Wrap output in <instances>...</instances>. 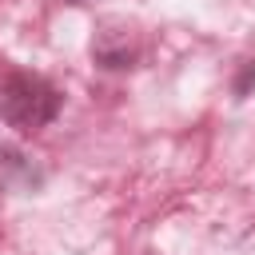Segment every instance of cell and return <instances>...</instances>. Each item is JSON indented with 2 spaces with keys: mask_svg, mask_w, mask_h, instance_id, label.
Masks as SVG:
<instances>
[{
  "mask_svg": "<svg viewBox=\"0 0 255 255\" xmlns=\"http://www.w3.org/2000/svg\"><path fill=\"white\" fill-rule=\"evenodd\" d=\"M56 112H60V92L44 76L16 72L0 84V116L16 131H40L56 120Z\"/></svg>",
  "mask_w": 255,
  "mask_h": 255,
  "instance_id": "6da1fadb",
  "label": "cell"
},
{
  "mask_svg": "<svg viewBox=\"0 0 255 255\" xmlns=\"http://www.w3.org/2000/svg\"><path fill=\"white\" fill-rule=\"evenodd\" d=\"M68 4H88V0H68Z\"/></svg>",
  "mask_w": 255,
  "mask_h": 255,
  "instance_id": "7a4b0ae2",
  "label": "cell"
}]
</instances>
